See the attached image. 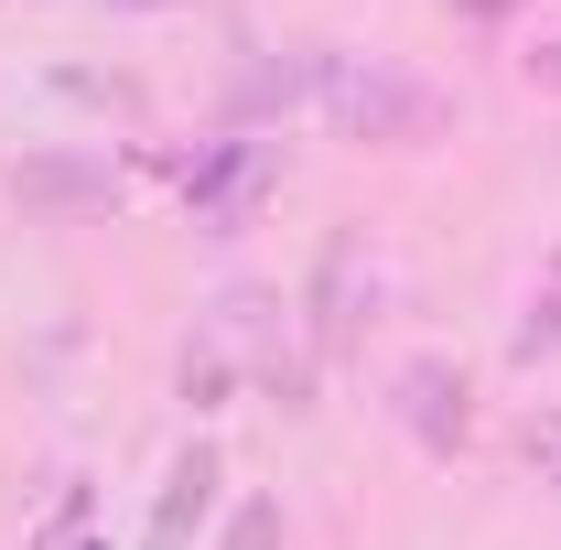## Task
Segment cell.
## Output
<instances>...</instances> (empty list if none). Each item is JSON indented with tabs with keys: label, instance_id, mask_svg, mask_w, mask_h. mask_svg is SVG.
Returning a JSON list of instances; mask_svg holds the SVG:
<instances>
[{
	"label": "cell",
	"instance_id": "cell-1",
	"mask_svg": "<svg viewBox=\"0 0 561 550\" xmlns=\"http://www.w3.org/2000/svg\"><path fill=\"white\" fill-rule=\"evenodd\" d=\"M313 108L335 119V140H367V151H421V140L454 130V98H443L432 76L389 66V55H324Z\"/></svg>",
	"mask_w": 561,
	"mask_h": 550
},
{
	"label": "cell",
	"instance_id": "cell-2",
	"mask_svg": "<svg viewBox=\"0 0 561 550\" xmlns=\"http://www.w3.org/2000/svg\"><path fill=\"white\" fill-rule=\"evenodd\" d=\"M302 324H313V356H356V345H367V324H378V260H367L356 227H335V238L313 249Z\"/></svg>",
	"mask_w": 561,
	"mask_h": 550
},
{
	"label": "cell",
	"instance_id": "cell-3",
	"mask_svg": "<svg viewBox=\"0 0 561 550\" xmlns=\"http://www.w3.org/2000/svg\"><path fill=\"white\" fill-rule=\"evenodd\" d=\"M0 195L22 216H44V227H76V216H119L130 184H119L108 151H66V140H55V151H22V162L0 173Z\"/></svg>",
	"mask_w": 561,
	"mask_h": 550
},
{
	"label": "cell",
	"instance_id": "cell-4",
	"mask_svg": "<svg viewBox=\"0 0 561 550\" xmlns=\"http://www.w3.org/2000/svg\"><path fill=\"white\" fill-rule=\"evenodd\" d=\"M389 411H400V432L421 454H465V432H476V400H465V367L454 356H411L389 378Z\"/></svg>",
	"mask_w": 561,
	"mask_h": 550
},
{
	"label": "cell",
	"instance_id": "cell-5",
	"mask_svg": "<svg viewBox=\"0 0 561 550\" xmlns=\"http://www.w3.org/2000/svg\"><path fill=\"white\" fill-rule=\"evenodd\" d=\"M260 184H271V140H227V151H206V162L184 173V195H195V216H206L216 238H227V227H249Z\"/></svg>",
	"mask_w": 561,
	"mask_h": 550
},
{
	"label": "cell",
	"instance_id": "cell-6",
	"mask_svg": "<svg viewBox=\"0 0 561 550\" xmlns=\"http://www.w3.org/2000/svg\"><path fill=\"white\" fill-rule=\"evenodd\" d=\"M206 507H216V443L195 432V443L173 454V475H162V507H151V550H184Z\"/></svg>",
	"mask_w": 561,
	"mask_h": 550
},
{
	"label": "cell",
	"instance_id": "cell-7",
	"mask_svg": "<svg viewBox=\"0 0 561 550\" xmlns=\"http://www.w3.org/2000/svg\"><path fill=\"white\" fill-rule=\"evenodd\" d=\"M507 356H518V367H540V356H561V249L540 260V280H529V313L507 324Z\"/></svg>",
	"mask_w": 561,
	"mask_h": 550
},
{
	"label": "cell",
	"instance_id": "cell-8",
	"mask_svg": "<svg viewBox=\"0 0 561 550\" xmlns=\"http://www.w3.org/2000/svg\"><path fill=\"white\" fill-rule=\"evenodd\" d=\"M216 550H280V496H249L238 518H227V540Z\"/></svg>",
	"mask_w": 561,
	"mask_h": 550
},
{
	"label": "cell",
	"instance_id": "cell-9",
	"mask_svg": "<svg viewBox=\"0 0 561 550\" xmlns=\"http://www.w3.org/2000/svg\"><path fill=\"white\" fill-rule=\"evenodd\" d=\"M518 454H529V475L561 496V411H529V432H518Z\"/></svg>",
	"mask_w": 561,
	"mask_h": 550
},
{
	"label": "cell",
	"instance_id": "cell-10",
	"mask_svg": "<svg viewBox=\"0 0 561 550\" xmlns=\"http://www.w3.org/2000/svg\"><path fill=\"white\" fill-rule=\"evenodd\" d=\"M518 76H529L540 98H561V33H529V55H518Z\"/></svg>",
	"mask_w": 561,
	"mask_h": 550
},
{
	"label": "cell",
	"instance_id": "cell-11",
	"mask_svg": "<svg viewBox=\"0 0 561 550\" xmlns=\"http://www.w3.org/2000/svg\"><path fill=\"white\" fill-rule=\"evenodd\" d=\"M119 11H162V0H119Z\"/></svg>",
	"mask_w": 561,
	"mask_h": 550
}]
</instances>
